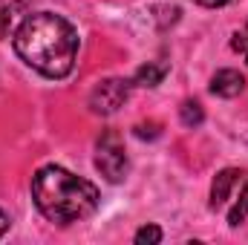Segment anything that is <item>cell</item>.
<instances>
[{"mask_svg":"<svg viewBox=\"0 0 248 245\" xmlns=\"http://www.w3.org/2000/svg\"><path fill=\"white\" fill-rule=\"evenodd\" d=\"M130 90H133V81H127V78H104V81H98L95 90L90 92V110L98 113V116H113L130 98Z\"/></svg>","mask_w":248,"mask_h":245,"instance_id":"cell-4","label":"cell"},{"mask_svg":"<svg viewBox=\"0 0 248 245\" xmlns=\"http://www.w3.org/2000/svg\"><path fill=\"white\" fill-rule=\"evenodd\" d=\"M246 219H248V173L240 184V190H237V196H234V202L228 205V225L240 228Z\"/></svg>","mask_w":248,"mask_h":245,"instance_id":"cell-8","label":"cell"},{"mask_svg":"<svg viewBox=\"0 0 248 245\" xmlns=\"http://www.w3.org/2000/svg\"><path fill=\"white\" fill-rule=\"evenodd\" d=\"M243 90H246V78L237 69H219L211 78V92L219 95V98H237Z\"/></svg>","mask_w":248,"mask_h":245,"instance_id":"cell-6","label":"cell"},{"mask_svg":"<svg viewBox=\"0 0 248 245\" xmlns=\"http://www.w3.org/2000/svg\"><path fill=\"white\" fill-rule=\"evenodd\" d=\"M162 228L159 225H141L136 234H133V243L136 245H159L162 243Z\"/></svg>","mask_w":248,"mask_h":245,"instance_id":"cell-10","label":"cell"},{"mask_svg":"<svg viewBox=\"0 0 248 245\" xmlns=\"http://www.w3.org/2000/svg\"><path fill=\"white\" fill-rule=\"evenodd\" d=\"M243 179H246V170H237V168H225V170H219L214 176V182H211V202H208L214 214L228 211V205L234 202Z\"/></svg>","mask_w":248,"mask_h":245,"instance_id":"cell-5","label":"cell"},{"mask_svg":"<svg viewBox=\"0 0 248 245\" xmlns=\"http://www.w3.org/2000/svg\"><path fill=\"white\" fill-rule=\"evenodd\" d=\"M9 23H12V9L0 6V38H6V35H9Z\"/></svg>","mask_w":248,"mask_h":245,"instance_id":"cell-11","label":"cell"},{"mask_svg":"<svg viewBox=\"0 0 248 245\" xmlns=\"http://www.w3.org/2000/svg\"><path fill=\"white\" fill-rule=\"evenodd\" d=\"M32 202L49 222L72 225L98 211L101 193L90 179L75 176L61 165H44L32 176Z\"/></svg>","mask_w":248,"mask_h":245,"instance_id":"cell-2","label":"cell"},{"mask_svg":"<svg viewBox=\"0 0 248 245\" xmlns=\"http://www.w3.org/2000/svg\"><path fill=\"white\" fill-rule=\"evenodd\" d=\"M243 55H246V63H248V49H246V52H243Z\"/></svg>","mask_w":248,"mask_h":245,"instance_id":"cell-14","label":"cell"},{"mask_svg":"<svg viewBox=\"0 0 248 245\" xmlns=\"http://www.w3.org/2000/svg\"><path fill=\"white\" fill-rule=\"evenodd\" d=\"M199 6H205V9H222V6H228L231 0H196Z\"/></svg>","mask_w":248,"mask_h":245,"instance_id":"cell-12","label":"cell"},{"mask_svg":"<svg viewBox=\"0 0 248 245\" xmlns=\"http://www.w3.org/2000/svg\"><path fill=\"white\" fill-rule=\"evenodd\" d=\"M246 32H248V26H246Z\"/></svg>","mask_w":248,"mask_h":245,"instance_id":"cell-15","label":"cell"},{"mask_svg":"<svg viewBox=\"0 0 248 245\" xmlns=\"http://www.w3.org/2000/svg\"><path fill=\"white\" fill-rule=\"evenodd\" d=\"M95 170L107 179V182L119 184L127 179L130 162L124 153V141L116 130H104L95 141Z\"/></svg>","mask_w":248,"mask_h":245,"instance_id":"cell-3","label":"cell"},{"mask_svg":"<svg viewBox=\"0 0 248 245\" xmlns=\"http://www.w3.org/2000/svg\"><path fill=\"white\" fill-rule=\"evenodd\" d=\"M165 75H168V63L147 61V63H141V66L136 69L133 84H136V87H159V84L165 81Z\"/></svg>","mask_w":248,"mask_h":245,"instance_id":"cell-7","label":"cell"},{"mask_svg":"<svg viewBox=\"0 0 248 245\" xmlns=\"http://www.w3.org/2000/svg\"><path fill=\"white\" fill-rule=\"evenodd\" d=\"M179 119H182V124H185L187 130H193V127H199V124L205 122V110H202L199 101H185L179 107Z\"/></svg>","mask_w":248,"mask_h":245,"instance_id":"cell-9","label":"cell"},{"mask_svg":"<svg viewBox=\"0 0 248 245\" xmlns=\"http://www.w3.org/2000/svg\"><path fill=\"white\" fill-rule=\"evenodd\" d=\"M12 46L26 66H32L44 78L61 81L75 69L81 38L63 15L35 12L15 29Z\"/></svg>","mask_w":248,"mask_h":245,"instance_id":"cell-1","label":"cell"},{"mask_svg":"<svg viewBox=\"0 0 248 245\" xmlns=\"http://www.w3.org/2000/svg\"><path fill=\"white\" fill-rule=\"evenodd\" d=\"M9 222H12V219H9V214H6V211H0V237L9 231Z\"/></svg>","mask_w":248,"mask_h":245,"instance_id":"cell-13","label":"cell"}]
</instances>
